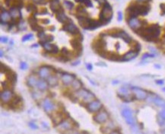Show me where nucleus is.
Instances as JSON below:
<instances>
[{
    "label": "nucleus",
    "mask_w": 165,
    "mask_h": 134,
    "mask_svg": "<svg viewBox=\"0 0 165 134\" xmlns=\"http://www.w3.org/2000/svg\"><path fill=\"white\" fill-rule=\"evenodd\" d=\"M113 16V10L111 6L107 2L106 4L103 5L101 13L100 15V21L101 22L102 25H106L107 23H108L111 18Z\"/></svg>",
    "instance_id": "nucleus-1"
},
{
    "label": "nucleus",
    "mask_w": 165,
    "mask_h": 134,
    "mask_svg": "<svg viewBox=\"0 0 165 134\" xmlns=\"http://www.w3.org/2000/svg\"><path fill=\"white\" fill-rule=\"evenodd\" d=\"M92 47L94 49V50L98 53L100 57H104L105 53H107V51L105 50L106 48V41L101 38L99 40H97L96 41H95L92 44Z\"/></svg>",
    "instance_id": "nucleus-2"
},
{
    "label": "nucleus",
    "mask_w": 165,
    "mask_h": 134,
    "mask_svg": "<svg viewBox=\"0 0 165 134\" xmlns=\"http://www.w3.org/2000/svg\"><path fill=\"white\" fill-rule=\"evenodd\" d=\"M77 95H78V97L82 98L85 102H88V103L94 100L95 98V96L93 93H91V92H89L86 89L78 90L77 92Z\"/></svg>",
    "instance_id": "nucleus-3"
},
{
    "label": "nucleus",
    "mask_w": 165,
    "mask_h": 134,
    "mask_svg": "<svg viewBox=\"0 0 165 134\" xmlns=\"http://www.w3.org/2000/svg\"><path fill=\"white\" fill-rule=\"evenodd\" d=\"M122 115H123V117L125 119L127 124H129V126L134 127L135 120H134V118H133V116H132V111L129 109H128V108L123 109L122 110Z\"/></svg>",
    "instance_id": "nucleus-4"
},
{
    "label": "nucleus",
    "mask_w": 165,
    "mask_h": 134,
    "mask_svg": "<svg viewBox=\"0 0 165 134\" xmlns=\"http://www.w3.org/2000/svg\"><path fill=\"white\" fill-rule=\"evenodd\" d=\"M132 90L135 97L138 100H144L148 98V93L141 88L132 87Z\"/></svg>",
    "instance_id": "nucleus-5"
},
{
    "label": "nucleus",
    "mask_w": 165,
    "mask_h": 134,
    "mask_svg": "<svg viewBox=\"0 0 165 134\" xmlns=\"http://www.w3.org/2000/svg\"><path fill=\"white\" fill-rule=\"evenodd\" d=\"M119 95L122 100H123L126 102H129L132 101V98L131 96V93L128 88L126 87H122L121 88L119 89Z\"/></svg>",
    "instance_id": "nucleus-6"
},
{
    "label": "nucleus",
    "mask_w": 165,
    "mask_h": 134,
    "mask_svg": "<svg viewBox=\"0 0 165 134\" xmlns=\"http://www.w3.org/2000/svg\"><path fill=\"white\" fill-rule=\"evenodd\" d=\"M63 29L71 34H77L79 33L78 28H77V26L74 23L72 22V21L64 25Z\"/></svg>",
    "instance_id": "nucleus-7"
},
{
    "label": "nucleus",
    "mask_w": 165,
    "mask_h": 134,
    "mask_svg": "<svg viewBox=\"0 0 165 134\" xmlns=\"http://www.w3.org/2000/svg\"><path fill=\"white\" fill-rule=\"evenodd\" d=\"M108 117H109L108 114L105 110H101L95 116L94 120H95V122H97L98 124H103L107 120Z\"/></svg>",
    "instance_id": "nucleus-8"
},
{
    "label": "nucleus",
    "mask_w": 165,
    "mask_h": 134,
    "mask_svg": "<svg viewBox=\"0 0 165 134\" xmlns=\"http://www.w3.org/2000/svg\"><path fill=\"white\" fill-rule=\"evenodd\" d=\"M102 107V104L98 100H94L88 103V109L90 112H97Z\"/></svg>",
    "instance_id": "nucleus-9"
},
{
    "label": "nucleus",
    "mask_w": 165,
    "mask_h": 134,
    "mask_svg": "<svg viewBox=\"0 0 165 134\" xmlns=\"http://www.w3.org/2000/svg\"><path fill=\"white\" fill-rule=\"evenodd\" d=\"M146 99H147L148 101H149V102H153V103H155L157 106L161 107H163L164 109H165V100L162 99L161 98L158 97V96H155V97L150 96V97H148Z\"/></svg>",
    "instance_id": "nucleus-10"
},
{
    "label": "nucleus",
    "mask_w": 165,
    "mask_h": 134,
    "mask_svg": "<svg viewBox=\"0 0 165 134\" xmlns=\"http://www.w3.org/2000/svg\"><path fill=\"white\" fill-rule=\"evenodd\" d=\"M13 97V93L11 90L5 89L1 92V100L4 103H8L11 100Z\"/></svg>",
    "instance_id": "nucleus-11"
},
{
    "label": "nucleus",
    "mask_w": 165,
    "mask_h": 134,
    "mask_svg": "<svg viewBox=\"0 0 165 134\" xmlns=\"http://www.w3.org/2000/svg\"><path fill=\"white\" fill-rule=\"evenodd\" d=\"M42 46L43 47L44 50L48 53H50L53 54H56L59 52V48L56 44H52L50 43H43Z\"/></svg>",
    "instance_id": "nucleus-12"
},
{
    "label": "nucleus",
    "mask_w": 165,
    "mask_h": 134,
    "mask_svg": "<svg viewBox=\"0 0 165 134\" xmlns=\"http://www.w3.org/2000/svg\"><path fill=\"white\" fill-rule=\"evenodd\" d=\"M93 20L86 18L85 17H78V23L79 25L85 29H89L90 25Z\"/></svg>",
    "instance_id": "nucleus-13"
},
{
    "label": "nucleus",
    "mask_w": 165,
    "mask_h": 134,
    "mask_svg": "<svg viewBox=\"0 0 165 134\" xmlns=\"http://www.w3.org/2000/svg\"><path fill=\"white\" fill-rule=\"evenodd\" d=\"M50 8H51V10L53 12H56V13L63 11V8L60 5V0H53V1H52L51 5H50Z\"/></svg>",
    "instance_id": "nucleus-14"
},
{
    "label": "nucleus",
    "mask_w": 165,
    "mask_h": 134,
    "mask_svg": "<svg viewBox=\"0 0 165 134\" xmlns=\"http://www.w3.org/2000/svg\"><path fill=\"white\" fill-rule=\"evenodd\" d=\"M38 74H39V75H40L41 78H43V79L49 78V77H50V69L49 67L46 66L41 67V68L39 69Z\"/></svg>",
    "instance_id": "nucleus-15"
},
{
    "label": "nucleus",
    "mask_w": 165,
    "mask_h": 134,
    "mask_svg": "<svg viewBox=\"0 0 165 134\" xmlns=\"http://www.w3.org/2000/svg\"><path fill=\"white\" fill-rule=\"evenodd\" d=\"M138 52L135 51V50H130L129 51L128 53H126L123 57L122 58V60L123 61H129V60H134L137 56H138Z\"/></svg>",
    "instance_id": "nucleus-16"
},
{
    "label": "nucleus",
    "mask_w": 165,
    "mask_h": 134,
    "mask_svg": "<svg viewBox=\"0 0 165 134\" xmlns=\"http://www.w3.org/2000/svg\"><path fill=\"white\" fill-rule=\"evenodd\" d=\"M43 107L44 108V110L46 111H50V110H53L54 109V104L48 98H46L44 99L43 101Z\"/></svg>",
    "instance_id": "nucleus-17"
},
{
    "label": "nucleus",
    "mask_w": 165,
    "mask_h": 134,
    "mask_svg": "<svg viewBox=\"0 0 165 134\" xmlns=\"http://www.w3.org/2000/svg\"><path fill=\"white\" fill-rule=\"evenodd\" d=\"M72 124L68 121V120H64L63 122H61L59 126H58V128L59 130H60L61 131H67V130H70L72 129Z\"/></svg>",
    "instance_id": "nucleus-18"
},
{
    "label": "nucleus",
    "mask_w": 165,
    "mask_h": 134,
    "mask_svg": "<svg viewBox=\"0 0 165 134\" xmlns=\"http://www.w3.org/2000/svg\"><path fill=\"white\" fill-rule=\"evenodd\" d=\"M56 18H57V20H58L60 22L64 23V24H66V23H68V22H69V21H72V20H70V19L66 16V15H65V13L63 12H63H58V13H57Z\"/></svg>",
    "instance_id": "nucleus-19"
},
{
    "label": "nucleus",
    "mask_w": 165,
    "mask_h": 134,
    "mask_svg": "<svg viewBox=\"0 0 165 134\" xmlns=\"http://www.w3.org/2000/svg\"><path fill=\"white\" fill-rule=\"evenodd\" d=\"M71 46L72 47L73 49H75L77 52L79 51L80 53L81 52V50H82V47H81V43H80V41L78 40V39H72L71 40Z\"/></svg>",
    "instance_id": "nucleus-20"
},
{
    "label": "nucleus",
    "mask_w": 165,
    "mask_h": 134,
    "mask_svg": "<svg viewBox=\"0 0 165 134\" xmlns=\"http://www.w3.org/2000/svg\"><path fill=\"white\" fill-rule=\"evenodd\" d=\"M62 81L65 85H69V84L72 83V82L74 81V77L72 75L64 73L62 76Z\"/></svg>",
    "instance_id": "nucleus-21"
},
{
    "label": "nucleus",
    "mask_w": 165,
    "mask_h": 134,
    "mask_svg": "<svg viewBox=\"0 0 165 134\" xmlns=\"http://www.w3.org/2000/svg\"><path fill=\"white\" fill-rule=\"evenodd\" d=\"M27 82H28V85L29 86H31V87L37 86V82H38L37 78H36L35 76H33V75L29 76V77L28 78V81H27Z\"/></svg>",
    "instance_id": "nucleus-22"
},
{
    "label": "nucleus",
    "mask_w": 165,
    "mask_h": 134,
    "mask_svg": "<svg viewBox=\"0 0 165 134\" xmlns=\"http://www.w3.org/2000/svg\"><path fill=\"white\" fill-rule=\"evenodd\" d=\"M10 15L14 18H21V17L20 11L18 8H11V10H10Z\"/></svg>",
    "instance_id": "nucleus-23"
},
{
    "label": "nucleus",
    "mask_w": 165,
    "mask_h": 134,
    "mask_svg": "<svg viewBox=\"0 0 165 134\" xmlns=\"http://www.w3.org/2000/svg\"><path fill=\"white\" fill-rule=\"evenodd\" d=\"M47 83L43 81V80H39L38 82H37V87L38 88V89L40 91H44L47 88Z\"/></svg>",
    "instance_id": "nucleus-24"
},
{
    "label": "nucleus",
    "mask_w": 165,
    "mask_h": 134,
    "mask_svg": "<svg viewBox=\"0 0 165 134\" xmlns=\"http://www.w3.org/2000/svg\"><path fill=\"white\" fill-rule=\"evenodd\" d=\"M8 82H11L12 84H15L16 82V81H17V75L15 72H11V71L8 72Z\"/></svg>",
    "instance_id": "nucleus-25"
},
{
    "label": "nucleus",
    "mask_w": 165,
    "mask_h": 134,
    "mask_svg": "<svg viewBox=\"0 0 165 134\" xmlns=\"http://www.w3.org/2000/svg\"><path fill=\"white\" fill-rule=\"evenodd\" d=\"M47 82L50 86H56L58 84V79L56 76L52 75L47 78Z\"/></svg>",
    "instance_id": "nucleus-26"
},
{
    "label": "nucleus",
    "mask_w": 165,
    "mask_h": 134,
    "mask_svg": "<svg viewBox=\"0 0 165 134\" xmlns=\"http://www.w3.org/2000/svg\"><path fill=\"white\" fill-rule=\"evenodd\" d=\"M10 14L5 11L2 12V14H1V22L2 23H5V22H7L9 19H10Z\"/></svg>",
    "instance_id": "nucleus-27"
},
{
    "label": "nucleus",
    "mask_w": 165,
    "mask_h": 134,
    "mask_svg": "<svg viewBox=\"0 0 165 134\" xmlns=\"http://www.w3.org/2000/svg\"><path fill=\"white\" fill-rule=\"evenodd\" d=\"M40 39V43L43 45V43H50L53 40V37L50 35H46L45 34L43 37H41Z\"/></svg>",
    "instance_id": "nucleus-28"
},
{
    "label": "nucleus",
    "mask_w": 165,
    "mask_h": 134,
    "mask_svg": "<svg viewBox=\"0 0 165 134\" xmlns=\"http://www.w3.org/2000/svg\"><path fill=\"white\" fill-rule=\"evenodd\" d=\"M72 88L75 90L78 91L81 88V82L78 79H74V81L72 83Z\"/></svg>",
    "instance_id": "nucleus-29"
},
{
    "label": "nucleus",
    "mask_w": 165,
    "mask_h": 134,
    "mask_svg": "<svg viewBox=\"0 0 165 134\" xmlns=\"http://www.w3.org/2000/svg\"><path fill=\"white\" fill-rule=\"evenodd\" d=\"M20 102H21V98H20V97L16 96V97H15L14 98H12L11 100L10 107H11V108H15L16 106H17L18 104H19Z\"/></svg>",
    "instance_id": "nucleus-30"
},
{
    "label": "nucleus",
    "mask_w": 165,
    "mask_h": 134,
    "mask_svg": "<svg viewBox=\"0 0 165 134\" xmlns=\"http://www.w3.org/2000/svg\"><path fill=\"white\" fill-rule=\"evenodd\" d=\"M27 10L29 12H37V7L35 6V5H28V7H27Z\"/></svg>",
    "instance_id": "nucleus-31"
},
{
    "label": "nucleus",
    "mask_w": 165,
    "mask_h": 134,
    "mask_svg": "<svg viewBox=\"0 0 165 134\" xmlns=\"http://www.w3.org/2000/svg\"><path fill=\"white\" fill-rule=\"evenodd\" d=\"M33 38V34H26L23 37H22V41L23 42H25V41H28V40H30Z\"/></svg>",
    "instance_id": "nucleus-32"
},
{
    "label": "nucleus",
    "mask_w": 165,
    "mask_h": 134,
    "mask_svg": "<svg viewBox=\"0 0 165 134\" xmlns=\"http://www.w3.org/2000/svg\"><path fill=\"white\" fill-rule=\"evenodd\" d=\"M10 71H11V69L7 66H5L3 63H1V72H8Z\"/></svg>",
    "instance_id": "nucleus-33"
},
{
    "label": "nucleus",
    "mask_w": 165,
    "mask_h": 134,
    "mask_svg": "<svg viewBox=\"0 0 165 134\" xmlns=\"http://www.w3.org/2000/svg\"><path fill=\"white\" fill-rule=\"evenodd\" d=\"M28 22H29V24H30L31 27H32V26H33V25H37V19H36L35 18H33V17H31V18H29V19H28Z\"/></svg>",
    "instance_id": "nucleus-34"
},
{
    "label": "nucleus",
    "mask_w": 165,
    "mask_h": 134,
    "mask_svg": "<svg viewBox=\"0 0 165 134\" xmlns=\"http://www.w3.org/2000/svg\"><path fill=\"white\" fill-rule=\"evenodd\" d=\"M64 4H65V5H66V8L68 9H72L73 7H74L73 3L71 2H68V1H64Z\"/></svg>",
    "instance_id": "nucleus-35"
},
{
    "label": "nucleus",
    "mask_w": 165,
    "mask_h": 134,
    "mask_svg": "<svg viewBox=\"0 0 165 134\" xmlns=\"http://www.w3.org/2000/svg\"><path fill=\"white\" fill-rule=\"evenodd\" d=\"M62 55H63V56H66L67 57H68L69 58V56H70V52L66 49V48H63V50H62Z\"/></svg>",
    "instance_id": "nucleus-36"
},
{
    "label": "nucleus",
    "mask_w": 165,
    "mask_h": 134,
    "mask_svg": "<svg viewBox=\"0 0 165 134\" xmlns=\"http://www.w3.org/2000/svg\"><path fill=\"white\" fill-rule=\"evenodd\" d=\"M58 60H60L61 62H67V61L69 60V58H68V57H66V56L61 55L60 57H58Z\"/></svg>",
    "instance_id": "nucleus-37"
},
{
    "label": "nucleus",
    "mask_w": 165,
    "mask_h": 134,
    "mask_svg": "<svg viewBox=\"0 0 165 134\" xmlns=\"http://www.w3.org/2000/svg\"><path fill=\"white\" fill-rule=\"evenodd\" d=\"M158 123H159V124H160L161 126H164L165 124V120L164 119H163L160 115H159L158 117Z\"/></svg>",
    "instance_id": "nucleus-38"
},
{
    "label": "nucleus",
    "mask_w": 165,
    "mask_h": 134,
    "mask_svg": "<svg viewBox=\"0 0 165 134\" xmlns=\"http://www.w3.org/2000/svg\"><path fill=\"white\" fill-rule=\"evenodd\" d=\"M16 0H5V3L7 6H11L12 4L14 5Z\"/></svg>",
    "instance_id": "nucleus-39"
},
{
    "label": "nucleus",
    "mask_w": 165,
    "mask_h": 134,
    "mask_svg": "<svg viewBox=\"0 0 165 134\" xmlns=\"http://www.w3.org/2000/svg\"><path fill=\"white\" fill-rule=\"evenodd\" d=\"M33 2L36 4H39V5H43L45 4L46 2V0H33Z\"/></svg>",
    "instance_id": "nucleus-40"
},
{
    "label": "nucleus",
    "mask_w": 165,
    "mask_h": 134,
    "mask_svg": "<svg viewBox=\"0 0 165 134\" xmlns=\"http://www.w3.org/2000/svg\"><path fill=\"white\" fill-rule=\"evenodd\" d=\"M84 4H85V5H86L87 7H91L92 6V3L91 2V1L90 0H85L84 1V2H83Z\"/></svg>",
    "instance_id": "nucleus-41"
},
{
    "label": "nucleus",
    "mask_w": 165,
    "mask_h": 134,
    "mask_svg": "<svg viewBox=\"0 0 165 134\" xmlns=\"http://www.w3.org/2000/svg\"><path fill=\"white\" fill-rule=\"evenodd\" d=\"M20 67H21V69H26L27 67H28V64L25 62H21L20 63Z\"/></svg>",
    "instance_id": "nucleus-42"
},
{
    "label": "nucleus",
    "mask_w": 165,
    "mask_h": 134,
    "mask_svg": "<svg viewBox=\"0 0 165 134\" xmlns=\"http://www.w3.org/2000/svg\"><path fill=\"white\" fill-rule=\"evenodd\" d=\"M0 40H1L2 43H7V41H8V38L6 37H3V36L1 37Z\"/></svg>",
    "instance_id": "nucleus-43"
},
{
    "label": "nucleus",
    "mask_w": 165,
    "mask_h": 134,
    "mask_svg": "<svg viewBox=\"0 0 165 134\" xmlns=\"http://www.w3.org/2000/svg\"><path fill=\"white\" fill-rule=\"evenodd\" d=\"M29 126L32 128V129H37V126L33 123V122H31V123H29Z\"/></svg>",
    "instance_id": "nucleus-44"
},
{
    "label": "nucleus",
    "mask_w": 165,
    "mask_h": 134,
    "mask_svg": "<svg viewBox=\"0 0 165 134\" xmlns=\"http://www.w3.org/2000/svg\"><path fill=\"white\" fill-rule=\"evenodd\" d=\"M163 119H164L165 120V109H164V110H162L161 112H160V114H159Z\"/></svg>",
    "instance_id": "nucleus-45"
},
{
    "label": "nucleus",
    "mask_w": 165,
    "mask_h": 134,
    "mask_svg": "<svg viewBox=\"0 0 165 134\" xmlns=\"http://www.w3.org/2000/svg\"><path fill=\"white\" fill-rule=\"evenodd\" d=\"M154 56L152 54H148V53H146L145 54L143 57H142V59H145V58H148V57H153Z\"/></svg>",
    "instance_id": "nucleus-46"
},
{
    "label": "nucleus",
    "mask_w": 165,
    "mask_h": 134,
    "mask_svg": "<svg viewBox=\"0 0 165 134\" xmlns=\"http://www.w3.org/2000/svg\"><path fill=\"white\" fill-rule=\"evenodd\" d=\"M98 3L100 4H102V5H104V4H106L107 3V1L106 0H96Z\"/></svg>",
    "instance_id": "nucleus-47"
},
{
    "label": "nucleus",
    "mask_w": 165,
    "mask_h": 134,
    "mask_svg": "<svg viewBox=\"0 0 165 134\" xmlns=\"http://www.w3.org/2000/svg\"><path fill=\"white\" fill-rule=\"evenodd\" d=\"M19 27H20V28H22V29H25L26 28V26H25V23H21L20 25H19Z\"/></svg>",
    "instance_id": "nucleus-48"
},
{
    "label": "nucleus",
    "mask_w": 165,
    "mask_h": 134,
    "mask_svg": "<svg viewBox=\"0 0 165 134\" xmlns=\"http://www.w3.org/2000/svg\"><path fill=\"white\" fill-rule=\"evenodd\" d=\"M122 18H123V15H122V13H121V12H119V14H118V19H119V20H121V19H122Z\"/></svg>",
    "instance_id": "nucleus-49"
},
{
    "label": "nucleus",
    "mask_w": 165,
    "mask_h": 134,
    "mask_svg": "<svg viewBox=\"0 0 165 134\" xmlns=\"http://www.w3.org/2000/svg\"><path fill=\"white\" fill-rule=\"evenodd\" d=\"M87 69H88V70H91V69H92V66H91V64H88V65H87Z\"/></svg>",
    "instance_id": "nucleus-50"
},
{
    "label": "nucleus",
    "mask_w": 165,
    "mask_h": 134,
    "mask_svg": "<svg viewBox=\"0 0 165 134\" xmlns=\"http://www.w3.org/2000/svg\"><path fill=\"white\" fill-rule=\"evenodd\" d=\"M110 134H120L119 132H117V131H113V132H111Z\"/></svg>",
    "instance_id": "nucleus-51"
},
{
    "label": "nucleus",
    "mask_w": 165,
    "mask_h": 134,
    "mask_svg": "<svg viewBox=\"0 0 165 134\" xmlns=\"http://www.w3.org/2000/svg\"><path fill=\"white\" fill-rule=\"evenodd\" d=\"M157 82H158V83H160V84H163V83H164L163 81H158Z\"/></svg>",
    "instance_id": "nucleus-52"
},
{
    "label": "nucleus",
    "mask_w": 165,
    "mask_h": 134,
    "mask_svg": "<svg viewBox=\"0 0 165 134\" xmlns=\"http://www.w3.org/2000/svg\"><path fill=\"white\" fill-rule=\"evenodd\" d=\"M76 2H84L85 0H75Z\"/></svg>",
    "instance_id": "nucleus-53"
},
{
    "label": "nucleus",
    "mask_w": 165,
    "mask_h": 134,
    "mask_svg": "<svg viewBox=\"0 0 165 134\" xmlns=\"http://www.w3.org/2000/svg\"><path fill=\"white\" fill-rule=\"evenodd\" d=\"M2 56H3V52L1 51V57H2Z\"/></svg>",
    "instance_id": "nucleus-54"
},
{
    "label": "nucleus",
    "mask_w": 165,
    "mask_h": 134,
    "mask_svg": "<svg viewBox=\"0 0 165 134\" xmlns=\"http://www.w3.org/2000/svg\"><path fill=\"white\" fill-rule=\"evenodd\" d=\"M136 134H142V133H137Z\"/></svg>",
    "instance_id": "nucleus-55"
}]
</instances>
